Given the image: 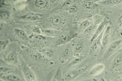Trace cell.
Wrapping results in <instances>:
<instances>
[{"mask_svg":"<svg viewBox=\"0 0 122 81\" xmlns=\"http://www.w3.org/2000/svg\"><path fill=\"white\" fill-rule=\"evenodd\" d=\"M74 53L73 48L70 44H68L64 48L62 53V62H65L70 58Z\"/></svg>","mask_w":122,"mask_h":81,"instance_id":"9c48e42d","label":"cell"},{"mask_svg":"<svg viewBox=\"0 0 122 81\" xmlns=\"http://www.w3.org/2000/svg\"><path fill=\"white\" fill-rule=\"evenodd\" d=\"M98 0H85L83 2V6L86 9H94L99 6L97 2Z\"/></svg>","mask_w":122,"mask_h":81,"instance_id":"e0dca14e","label":"cell"},{"mask_svg":"<svg viewBox=\"0 0 122 81\" xmlns=\"http://www.w3.org/2000/svg\"><path fill=\"white\" fill-rule=\"evenodd\" d=\"M9 14L7 12L3 11L1 12L0 17L2 19L6 20L9 18Z\"/></svg>","mask_w":122,"mask_h":81,"instance_id":"1f68e13d","label":"cell"},{"mask_svg":"<svg viewBox=\"0 0 122 81\" xmlns=\"http://www.w3.org/2000/svg\"><path fill=\"white\" fill-rule=\"evenodd\" d=\"M111 81V80H109V81Z\"/></svg>","mask_w":122,"mask_h":81,"instance_id":"8d00e7d4","label":"cell"},{"mask_svg":"<svg viewBox=\"0 0 122 81\" xmlns=\"http://www.w3.org/2000/svg\"><path fill=\"white\" fill-rule=\"evenodd\" d=\"M0 76V80L3 81H25L21 72L19 71Z\"/></svg>","mask_w":122,"mask_h":81,"instance_id":"8992f818","label":"cell"},{"mask_svg":"<svg viewBox=\"0 0 122 81\" xmlns=\"http://www.w3.org/2000/svg\"><path fill=\"white\" fill-rule=\"evenodd\" d=\"M65 10L68 12L69 13L74 14L76 13L78 11V8L76 4H74L71 5Z\"/></svg>","mask_w":122,"mask_h":81,"instance_id":"83f0119b","label":"cell"},{"mask_svg":"<svg viewBox=\"0 0 122 81\" xmlns=\"http://www.w3.org/2000/svg\"><path fill=\"white\" fill-rule=\"evenodd\" d=\"M42 53H44L45 54L47 55L49 57H51L53 55V52L49 49H43L42 50Z\"/></svg>","mask_w":122,"mask_h":81,"instance_id":"d6a6232c","label":"cell"},{"mask_svg":"<svg viewBox=\"0 0 122 81\" xmlns=\"http://www.w3.org/2000/svg\"><path fill=\"white\" fill-rule=\"evenodd\" d=\"M80 70H74L67 73L64 77V81H71L76 79L80 76L82 73Z\"/></svg>","mask_w":122,"mask_h":81,"instance_id":"7c38bea8","label":"cell"},{"mask_svg":"<svg viewBox=\"0 0 122 81\" xmlns=\"http://www.w3.org/2000/svg\"><path fill=\"white\" fill-rule=\"evenodd\" d=\"M21 72L25 81H38L34 72L25 63L22 61Z\"/></svg>","mask_w":122,"mask_h":81,"instance_id":"7a4b0ae2","label":"cell"},{"mask_svg":"<svg viewBox=\"0 0 122 81\" xmlns=\"http://www.w3.org/2000/svg\"><path fill=\"white\" fill-rule=\"evenodd\" d=\"M122 64V53L118 54L114 58L112 64L113 69L118 67Z\"/></svg>","mask_w":122,"mask_h":81,"instance_id":"ac0fdd59","label":"cell"},{"mask_svg":"<svg viewBox=\"0 0 122 81\" xmlns=\"http://www.w3.org/2000/svg\"><path fill=\"white\" fill-rule=\"evenodd\" d=\"M50 24L53 26L61 27L66 23V19L64 16L59 14H54L49 18Z\"/></svg>","mask_w":122,"mask_h":81,"instance_id":"5b68a950","label":"cell"},{"mask_svg":"<svg viewBox=\"0 0 122 81\" xmlns=\"http://www.w3.org/2000/svg\"><path fill=\"white\" fill-rule=\"evenodd\" d=\"M4 62L11 65H17L19 62V54L16 48H11L4 53L3 56Z\"/></svg>","mask_w":122,"mask_h":81,"instance_id":"6da1fadb","label":"cell"},{"mask_svg":"<svg viewBox=\"0 0 122 81\" xmlns=\"http://www.w3.org/2000/svg\"><path fill=\"white\" fill-rule=\"evenodd\" d=\"M105 66L103 63H98L93 67L89 72V75L95 76L102 73L104 71Z\"/></svg>","mask_w":122,"mask_h":81,"instance_id":"4fadbf2b","label":"cell"},{"mask_svg":"<svg viewBox=\"0 0 122 81\" xmlns=\"http://www.w3.org/2000/svg\"><path fill=\"white\" fill-rule=\"evenodd\" d=\"M30 31L35 34H40L42 33L41 29L36 27L32 26L30 28Z\"/></svg>","mask_w":122,"mask_h":81,"instance_id":"4dcf8cb0","label":"cell"},{"mask_svg":"<svg viewBox=\"0 0 122 81\" xmlns=\"http://www.w3.org/2000/svg\"><path fill=\"white\" fill-rule=\"evenodd\" d=\"M25 18L28 20L31 21H35L40 19V16L37 14L34 13H29L27 14L25 16Z\"/></svg>","mask_w":122,"mask_h":81,"instance_id":"4316f807","label":"cell"},{"mask_svg":"<svg viewBox=\"0 0 122 81\" xmlns=\"http://www.w3.org/2000/svg\"><path fill=\"white\" fill-rule=\"evenodd\" d=\"M95 27L93 24H92L84 31V34L85 35L87 36L90 35L94 31Z\"/></svg>","mask_w":122,"mask_h":81,"instance_id":"f1b7e54d","label":"cell"},{"mask_svg":"<svg viewBox=\"0 0 122 81\" xmlns=\"http://www.w3.org/2000/svg\"><path fill=\"white\" fill-rule=\"evenodd\" d=\"M51 81H64L60 68H58L56 70Z\"/></svg>","mask_w":122,"mask_h":81,"instance_id":"7402d4cb","label":"cell"},{"mask_svg":"<svg viewBox=\"0 0 122 81\" xmlns=\"http://www.w3.org/2000/svg\"><path fill=\"white\" fill-rule=\"evenodd\" d=\"M103 32L91 43V50L95 53H97L102 49V37Z\"/></svg>","mask_w":122,"mask_h":81,"instance_id":"ba28073f","label":"cell"},{"mask_svg":"<svg viewBox=\"0 0 122 81\" xmlns=\"http://www.w3.org/2000/svg\"><path fill=\"white\" fill-rule=\"evenodd\" d=\"M15 34L20 38L25 39L28 38L26 33L24 30L22 29H16L15 30Z\"/></svg>","mask_w":122,"mask_h":81,"instance_id":"484cf974","label":"cell"},{"mask_svg":"<svg viewBox=\"0 0 122 81\" xmlns=\"http://www.w3.org/2000/svg\"><path fill=\"white\" fill-rule=\"evenodd\" d=\"M118 33L120 36L122 37V28L119 31Z\"/></svg>","mask_w":122,"mask_h":81,"instance_id":"e575fe53","label":"cell"},{"mask_svg":"<svg viewBox=\"0 0 122 81\" xmlns=\"http://www.w3.org/2000/svg\"><path fill=\"white\" fill-rule=\"evenodd\" d=\"M118 78L120 81H122V75L118 76Z\"/></svg>","mask_w":122,"mask_h":81,"instance_id":"d590c367","label":"cell"},{"mask_svg":"<svg viewBox=\"0 0 122 81\" xmlns=\"http://www.w3.org/2000/svg\"><path fill=\"white\" fill-rule=\"evenodd\" d=\"M34 6L38 9H45L48 7L49 1L45 0H36L33 2Z\"/></svg>","mask_w":122,"mask_h":81,"instance_id":"2e32d148","label":"cell"},{"mask_svg":"<svg viewBox=\"0 0 122 81\" xmlns=\"http://www.w3.org/2000/svg\"><path fill=\"white\" fill-rule=\"evenodd\" d=\"M41 30L42 33L49 37H54L56 36L59 33V31L56 30L45 29H41Z\"/></svg>","mask_w":122,"mask_h":81,"instance_id":"d6986e66","label":"cell"},{"mask_svg":"<svg viewBox=\"0 0 122 81\" xmlns=\"http://www.w3.org/2000/svg\"><path fill=\"white\" fill-rule=\"evenodd\" d=\"M74 4V1L73 0L66 1L62 5L61 8L66 9L72 4Z\"/></svg>","mask_w":122,"mask_h":81,"instance_id":"f546056e","label":"cell"},{"mask_svg":"<svg viewBox=\"0 0 122 81\" xmlns=\"http://www.w3.org/2000/svg\"><path fill=\"white\" fill-rule=\"evenodd\" d=\"M111 26H107L105 28L102 36V49L105 48L107 46L109 42L111 36Z\"/></svg>","mask_w":122,"mask_h":81,"instance_id":"8fae6325","label":"cell"},{"mask_svg":"<svg viewBox=\"0 0 122 81\" xmlns=\"http://www.w3.org/2000/svg\"><path fill=\"white\" fill-rule=\"evenodd\" d=\"M15 66L6 63L4 60L1 59L0 66V76L6 75L18 71Z\"/></svg>","mask_w":122,"mask_h":81,"instance_id":"52a82bcc","label":"cell"},{"mask_svg":"<svg viewBox=\"0 0 122 81\" xmlns=\"http://www.w3.org/2000/svg\"><path fill=\"white\" fill-rule=\"evenodd\" d=\"M84 59V56L78 55L75 57L74 59L71 61L69 64V67H74L79 64L83 61Z\"/></svg>","mask_w":122,"mask_h":81,"instance_id":"44dd1931","label":"cell"},{"mask_svg":"<svg viewBox=\"0 0 122 81\" xmlns=\"http://www.w3.org/2000/svg\"><path fill=\"white\" fill-rule=\"evenodd\" d=\"M122 44V40H117L111 44L107 50L103 57V60H106L120 48Z\"/></svg>","mask_w":122,"mask_h":81,"instance_id":"277c9868","label":"cell"},{"mask_svg":"<svg viewBox=\"0 0 122 81\" xmlns=\"http://www.w3.org/2000/svg\"><path fill=\"white\" fill-rule=\"evenodd\" d=\"M29 38L33 42L38 44H43L47 40L46 37L40 34H33L30 36Z\"/></svg>","mask_w":122,"mask_h":81,"instance_id":"9a60e30c","label":"cell"},{"mask_svg":"<svg viewBox=\"0 0 122 81\" xmlns=\"http://www.w3.org/2000/svg\"><path fill=\"white\" fill-rule=\"evenodd\" d=\"M84 45L82 44L79 43L75 45L73 48L74 54L76 55H79L78 54L81 53L83 50Z\"/></svg>","mask_w":122,"mask_h":81,"instance_id":"d4e9b609","label":"cell"},{"mask_svg":"<svg viewBox=\"0 0 122 81\" xmlns=\"http://www.w3.org/2000/svg\"><path fill=\"white\" fill-rule=\"evenodd\" d=\"M117 23L118 26L122 28V15L120 16L117 20Z\"/></svg>","mask_w":122,"mask_h":81,"instance_id":"836d02e7","label":"cell"},{"mask_svg":"<svg viewBox=\"0 0 122 81\" xmlns=\"http://www.w3.org/2000/svg\"><path fill=\"white\" fill-rule=\"evenodd\" d=\"M108 22V20L105 19L103 22L98 26V27L96 30L95 32L92 35V37L90 40V42L91 44L95 39L97 38L101 33H103V30L107 25Z\"/></svg>","mask_w":122,"mask_h":81,"instance_id":"30bf717a","label":"cell"},{"mask_svg":"<svg viewBox=\"0 0 122 81\" xmlns=\"http://www.w3.org/2000/svg\"><path fill=\"white\" fill-rule=\"evenodd\" d=\"M102 4L111 6H119L122 3V0H107L101 2Z\"/></svg>","mask_w":122,"mask_h":81,"instance_id":"ffe728a7","label":"cell"},{"mask_svg":"<svg viewBox=\"0 0 122 81\" xmlns=\"http://www.w3.org/2000/svg\"><path fill=\"white\" fill-rule=\"evenodd\" d=\"M92 24L89 20H86L81 22L78 25V30L81 32L84 31Z\"/></svg>","mask_w":122,"mask_h":81,"instance_id":"603a6c76","label":"cell"},{"mask_svg":"<svg viewBox=\"0 0 122 81\" xmlns=\"http://www.w3.org/2000/svg\"><path fill=\"white\" fill-rule=\"evenodd\" d=\"M29 53L30 57L35 60L42 61L45 60V56L41 52L35 50H30Z\"/></svg>","mask_w":122,"mask_h":81,"instance_id":"5bb4252c","label":"cell"},{"mask_svg":"<svg viewBox=\"0 0 122 81\" xmlns=\"http://www.w3.org/2000/svg\"><path fill=\"white\" fill-rule=\"evenodd\" d=\"M105 18L104 16L100 15H96L93 16L92 20L93 24L95 26L100 25L104 21Z\"/></svg>","mask_w":122,"mask_h":81,"instance_id":"cb8c5ba5","label":"cell"},{"mask_svg":"<svg viewBox=\"0 0 122 81\" xmlns=\"http://www.w3.org/2000/svg\"><path fill=\"white\" fill-rule=\"evenodd\" d=\"M77 36V34L72 31L64 32L60 34L56 41L57 46L68 44Z\"/></svg>","mask_w":122,"mask_h":81,"instance_id":"3957f363","label":"cell"}]
</instances>
